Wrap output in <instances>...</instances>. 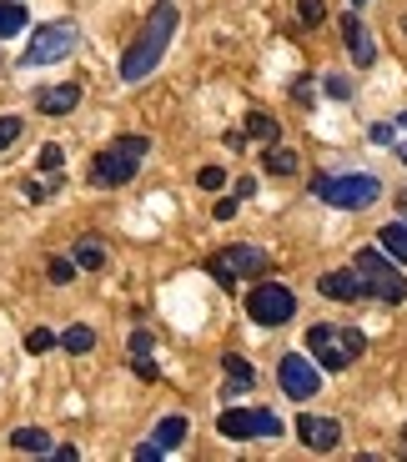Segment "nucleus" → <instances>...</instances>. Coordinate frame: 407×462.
<instances>
[{"label": "nucleus", "instance_id": "f257e3e1", "mask_svg": "<svg viewBox=\"0 0 407 462\" xmlns=\"http://www.w3.org/2000/svg\"><path fill=\"white\" fill-rule=\"evenodd\" d=\"M176 21H181V15H176L171 0H156L152 15H146V25L136 31V41H131L126 56H121V81L136 86V81H146V76L162 66L166 46H171V35H176Z\"/></svg>", "mask_w": 407, "mask_h": 462}, {"label": "nucleus", "instance_id": "f03ea898", "mask_svg": "<svg viewBox=\"0 0 407 462\" xmlns=\"http://www.w3.org/2000/svg\"><path fill=\"white\" fill-rule=\"evenodd\" d=\"M312 197L338 211H367L383 201V181L373 171H322L312 176Z\"/></svg>", "mask_w": 407, "mask_h": 462}, {"label": "nucleus", "instance_id": "7ed1b4c3", "mask_svg": "<svg viewBox=\"0 0 407 462\" xmlns=\"http://www.w3.org/2000/svg\"><path fill=\"white\" fill-rule=\"evenodd\" d=\"M352 272L362 277V291H367L373 301H383V307L407 301V277L397 272V262L383 252V246H362V252L352 256Z\"/></svg>", "mask_w": 407, "mask_h": 462}, {"label": "nucleus", "instance_id": "20e7f679", "mask_svg": "<svg viewBox=\"0 0 407 462\" xmlns=\"http://www.w3.org/2000/svg\"><path fill=\"white\" fill-rule=\"evenodd\" d=\"M146 151H152V141H146V136H121V141H111V146H106L101 156L91 162V186H126L131 176L141 171Z\"/></svg>", "mask_w": 407, "mask_h": 462}, {"label": "nucleus", "instance_id": "39448f33", "mask_svg": "<svg viewBox=\"0 0 407 462\" xmlns=\"http://www.w3.org/2000/svg\"><path fill=\"white\" fill-rule=\"evenodd\" d=\"M76 41H81L76 21H51V25H41V31L31 35V46H25L21 66H25V70H35V66H56V60H66L70 51H76Z\"/></svg>", "mask_w": 407, "mask_h": 462}, {"label": "nucleus", "instance_id": "423d86ee", "mask_svg": "<svg viewBox=\"0 0 407 462\" xmlns=\"http://www.w3.org/2000/svg\"><path fill=\"white\" fill-rule=\"evenodd\" d=\"M217 432L232 442H252V438H277L282 422L272 407H227V412L217 417Z\"/></svg>", "mask_w": 407, "mask_h": 462}, {"label": "nucleus", "instance_id": "0eeeda50", "mask_svg": "<svg viewBox=\"0 0 407 462\" xmlns=\"http://www.w3.org/2000/svg\"><path fill=\"white\" fill-rule=\"evenodd\" d=\"M246 312H252L256 327H282L297 317V297H291V287H282V282H262V287H252V297H246Z\"/></svg>", "mask_w": 407, "mask_h": 462}, {"label": "nucleus", "instance_id": "6e6552de", "mask_svg": "<svg viewBox=\"0 0 407 462\" xmlns=\"http://www.w3.org/2000/svg\"><path fill=\"white\" fill-rule=\"evenodd\" d=\"M211 277L221 282V287L232 291L236 287V277H256V272H267V252H262V246H227V252H217L211 256Z\"/></svg>", "mask_w": 407, "mask_h": 462}, {"label": "nucleus", "instance_id": "1a4fd4ad", "mask_svg": "<svg viewBox=\"0 0 407 462\" xmlns=\"http://www.w3.org/2000/svg\"><path fill=\"white\" fill-rule=\"evenodd\" d=\"M277 382H282V393H287V397L307 402V397L322 393V367H317L307 352H287V357L277 362Z\"/></svg>", "mask_w": 407, "mask_h": 462}, {"label": "nucleus", "instance_id": "9d476101", "mask_svg": "<svg viewBox=\"0 0 407 462\" xmlns=\"http://www.w3.org/2000/svg\"><path fill=\"white\" fill-rule=\"evenodd\" d=\"M307 352H312V362L317 367H327V372H342L347 362H357L347 352V342H342V327H332V322H317V327H307Z\"/></svg>", "mask_w": 407, "mask_h": 462}, {"label": "nucleus", "instance_id": "9b49d317", "mask_svg": "<svg viewBox=\"0 0 407 462\" xmlns=\"http://www.w3.org/2000/svg\"><path fill=\"white\" fill-rule=\"evenodd\" d=\"M297 438H302V448H312V452H332L342 442V428H338V417L302 412V417H297Z\"/></svg>", "mask_w": 407, "mask_h": 462}, {"label": "nucleus", "instance_id": "f8f14e48", "mask_svg": "<svg viewBox=\"0 0 407 462\" xmlns=\"http://www.w3.org/2000/svg\"><path fill=\"white\" fill-rule=\"evenodd\" d=\"M317 291H322V297H332V301H357V297H367V291H362V277L357 272H327V277H317Z\"/></svg>", "mask_w": 407, "mask_h": 462}, {"label": "nucleus", "instance_id": "ddd939ff", "mask_svg": "<svg viewBox=\"0 0 407 462\" xmlns=\"http://www.w3.org/2000/svg\"><path fill=\"white\" fill-rule=\"evenodd\" d=\"M342 41H347V51H352V60H357V66H373V60H377L373 35H367V25H362L357 15H342Z\"/></svg>", "mask_w": 407, "mask_h": 462}, {"label": "nucleus", "instance_id": "4468645a", "mask_svg": "<svg viewBox=\"0 0 407 462\" xmlns=\"http://www.w3.org/2000/svg\"><path fill=\"white\" fill-rule=\"evenodd\" d=\"M221 377H227V387H221L227 397H242V393H252V387H256L252 362H246V357H236V352H227V357H221Z\"/></svg>", "mask_w": 407, "mask_h": 462}, {"label": "nucleus", "instance_id": "2eb2a0df", "mask_svg": "<svg viewBox=\"0 0 407 462\" xmlns=\"http://www.w3.org/2000/svg\"><path fill=\"white\" fill-rule=\"evenodd\" d=\"M35 106L46 116H70L76 106H81V86H46V91L35 96Z\"/></svg>", "mask_w": 407, "mask_h": 462}, {"label": "nucleus", "instance_id": "dca6fc26", "mask_svg": "<svg viewBox=\"0 0 407 462\" xmlns=\"http://www.w3.org/2000/svg\"><path fill=\"white\" fill-rule=\"evenodd\" d=\"M377 246H383L397 266H407V221H387V226L377 231Z\"/></svg>", "mask_w": 407, "mask_h": 462}, {"label": "nucleus", "instance_id": "f3484780", "mask_svg": "<svg viewBox=\"0 0 407 462\" xmlns=\"http://www.w3.org/2000/svg\"><path fill=\"white\" fill-rule=\"evenodd\" d=\"M187 428H191V422H187V417H181V412H171V417H162V422H156V448H162V452H171V448H181V442H187Z\"/></svg>", "mask_w": 407, "mask_h": 462}, {"label": "nucleus", "instance_id": "a211bd4d", "mask_svg": "<svg viewBox=\"0 0 407 462\" xmlns=\"http://www.w3.org/2000/svg\"><path fill=\"white\" fill-rule=\"evenodd\" d=\"M246 136H256L262 146H277V141H282V126L272 121L267 111H252V116H246Z\"/></svg>", "mask_w": 407, "mask_h": 462}, {"label": "nucleus", "instance_id": "6ab92c4d", "mask_svg": "<svg viewBox=\"0 0 407 462\" xmlns=\"http://www.w3.org/2000/svg\"><path fill=\"white\" fill-rule=\"evenodd\" d=\"M60 346H66L70 357H86V352L96 346V332L86 322H76V327H66V332H60Z\"/></svg>", "mask_w": 407, "mask_h": 462}, {"label": "nucleus", "instance_id": "aec40b11", "mask_svg": "<svg viewBox=\"0 0 407 462\" xmlns=\"http://www.w3.org/2000/svg\"><path fill=\"white\" fill-rule=\"evenodd\" d=\"M11 448L15 452H56V448H51V432H41V428H15L11 432Z\"/></svg>", "mask_w": 407, "mask_h": 462}, {"label": "nucleus", "instance_id": "412c9836", "mask_svg": "<svg viewBox=\"0 0 407 462\" xmlns=\"http://www.w3.org/2000/svg\"><path fill=\"white\" fill-rule=\"evenodd\" d=\"M25 21H31V15H25L21 0H0V41H5V35H21Z\"/></svg>", "mask_w": 407, "mask_h": 462}, {"label": "nucleus", "instance_id": "4be33fe9", "mask_svg": "<svg viewBox=\"0 0 407 462\" xmlns=\"http://www.w3.org/2000/svg\"><path fill=\"white\" fill-rule=\"evenodd\" d=\"M262 166H267L272 176H291V171H297V151H287V146H267V151H262Z\"/></svg>", "mask_w": 407, "mask_h": 462}, {"label": "nucleus", "instance_id": "5701e85b", "mask_svg": "<svg viewBox=\"0 0 407 462\" xmlns=\"http://www.w3.org/2000/svg\"><path fill=\"white\" fill-rule=\"evenodd\" d=\"M76 266H86V272H96V266H106V246L101 242H76Z\"/></svg>", "mask_w": 407, "mask_h": 462}, {"label": "nucleus", "instance_id": "b1692460", "mask_svg": "<svg viewBox=\"0 0 407 462\" xmlns=\"http://www.w3.org/2000/svg\"><path fill=\"white\" fill-rule=\"evenodd\" d=\"M46 277L56 282V287H66V282L76 277V256H51V262H46Z\"/></svg>", "mask_w": 407, "mask_h": 462}, {"label": "nucleus", "instance_id": "393cba45", "mask_svg": "<svg viewBox=\"0 0 407 462\" xmlns=\"http://www.w3.org/2000/svg\"><path fill=\"white\" fill-rule=\"evenodd\" d=\"M297 21H302L307 31H312V25H322V21H327V5H322V0H297Z\"/></svg>", "mask_w": 407, "mask_h": 462}, {"label": "nucleus", "instance_id": "a878e982", "mask_svg": "<svg viewBox=\"0 0 407 462\" xmlns=\"http://www.w3.org/2000/svg\"><path fill=\"white\" fill-rule=\"evenodd\" d=\"M51 346H60V337L46 332V327H35V332L25 337V352H35V357H41V352H51Z\"/></svg>", "mask_w": 407, "mask_h": 462}, {"label": "nucleus", "instance_id": "bb28decb", "mask_svg": "<svg viewBox=\"0 0 407 462\" xmlns=\"http://www.w3.org/2000/svg\"><path fill=\"white\" fill-rule=\"evenodd\" d=\"M197 186H201V191H221V186H227V171H221V166H201Z\"/></svg>", "mask_w": 407, "mask_h": 462}, {"label": "nucleus", "instance_id": "cd10ccee", "mask_svg": "<svg viewBox=\"0 0 407 462\" xmlns=\"http://www.w3.org/2000/svg\"><path fill=\"white\" fill-rule=\"evenodd\" d=\"M60 166H66V151H60L56 141H51V146L41 151V171H60Z\"/></svg>", "mask_w": 407, "mask_h": 462}, {"label": "nucleus", "instance_id": "c85d7f7f", "mask_svg": "<svg viewBox=\"0 0 407 462\" xmlns=\"http://www.w3.org/2000/svg\"><path fill=\"white\" fill-rule=\"evenodd\" d=\"M15 136H21V116H0V151L11 146Z\"/></svg>", "mask_w": 407, "mask_h": 462}, {"label": "nucleus", "instance_id": "c756f323", "mask_svg": "<svg viewBox=\"0 0 407 462\" xmlns=\"http://www.w3.org/2000/svg\"><path fill=\"white\" fill-rule=\"evenodd\" d=\"M367 136H373L377 146H397V126H393V121H377V126L367 131Z\"/></svg>", "mask_w": 407, "mask_h": 462}, {"label": "nucleus", "instance_id": "7c9ffc66", "mask_svg": "<svg viewBox=\"0 0 407 462\" xmlns=\"http://www.w3.org/2000/svg\"><path fill=\"white\" fill-rule=\"evenodd\" d=\"M152 332H131V357H152Z\"/></svg>", "mask_w": 407, "mask_h": 462}, {"label": "nucleus", "instance_id": "2f4dec72", "mask_svg": "<svg viewBox=\"0 0 407 462\" xmlns=\"http://www.w3.org/2000/svg\"><path fill=\"white\" fill-rule=\"evenodd\" d=\"M327 96L347 101V96H352V81H347V76H327Z\"/></svg>", "mask_w": 407, "mask_h": 462}, {"label": "nucleus", "instance_id": "473e14b6", "mask_svg": "<svg viewBox=\"0 0 407 462\" xmlns=\"http://www.w3.org/2000/svg\"><path fill=\"white\" fill-rule=\"evenodd\" d=\"M131 367H136V377L156 382V362H152V357H131Z\"/></svg>", "mask_w": 407, "mask_h": 462}, {"label": "nucleus", "instance_id": "72a5a7b5", "mask_svg": "<svg viewBox=\"0 0 407 462\" xmlns=\"http://www.w3.org/2000/svg\"><path fill=\"white\" fill-rule=\"evenodd\" d=\"M236 217V197H221L217 201V221H232Z\"/></svg>", "mask_w": 407, "mask_h": 462}, {"label": "nucleus", "instance_id": "f704fd0d", "mask_svg": "<svg viewBox=\"0 0 407 462\" xmlns=\"http://www.w3.org/2000/svg\"><path fill=\"white\" fill-rule=\"evenodd\" d=\"M25 197H31V201H46V197H51V186H41V181H25Z\"/></svg>", "mask_w": 407, "mask_h": 462}, {"label": "nucleus", "instance_id": "c9c22d12", "mask_svg": "<svg viewBox=\"0 0 407 462\" xmlns=\"http://www.w3.org/2000/svg\"><path fill=\"white\" fill-rule=\"evenodd\" d=\"M136 457H141V462H156V457H162V448H156V442H141Z\"/></svg>", "mask_w": 407, "mask_h": 462}, {"label": "nucleus", "instance_id": "e433bc0d", "mask_svg": "<svg viewBox=\"0 0 407 462\" xmlns=\"http://www.w3.org/2000/svg\"><path fill=\"white\" fill-rule=\"evenodd\" d=\"M393 126H397V131H407V111H402V116H397V121H393Z\"/></svg>", "mask_w": 407, "mask_h": 462}, {"label": "nucleus", "instance_id": "4c0bfd02", "mask_svg": "<svg viewBox=\"0 0 407 462\" xmlns=\"http://www.w3.org/2000/svg\"><path fill=\"white\" fill-rule=\"evenodd\" d=\"M397 162H402V166H407V141H402V146H397Z\"/></svg>", "mask_w": 407, "mask_h": 462}, {"label": "nucleus", "instance_id": "58836bf2", "mask_svg": "<svg viewBox=\"0 0 407 462\" xmlns=\"http://www.w3.org/2000/svg\"><path fill=\"white\" fill-rule=\"evenodd\" d=\"M347 5H367V0H347Z\"/></svg>", "mask_w": 407, "mask_h": 462}, {"label": "nucleus", "instance_id": "ea45409f", "mask_svg": "<svg viewBox=\"0 0 407 462\" xmlns=\"http://www.w3.org/2000/svg\"><path fill=\"white\" fill-rule=\"evenodd\" d=\"M402 35H407V15H402Z\"/></svg>", "mask_w": 407, "mask_h": 462}, {"label": "nucleus", "instance_id": "a19ab883", "mask_svg": "<svg viewBox=\"0 0 407 462\" xmlns=\"http://www.w3.org/2000/svg\"><path fill=\"white\" fill-rule=\"evenodd\" d=\"M402 442H407V432H402Z\"/></svg>", "mask_w": 407, "mask_h": 462}]
</instances>
